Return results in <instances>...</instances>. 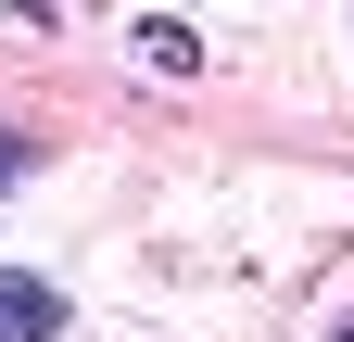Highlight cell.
<instances>
[{"instance_id": "277c9868", "label": "cell", "mask_w": 354, "mask_h": 342, "mask_svg": "<svg viewBox=\"0 0 354 342\" xmlns=\"http://www.w3.org/2000/svg\"><path fill=\"white\" fill-rule=\"evenodd\" d=\"M342 342H354V330H342Z\"/></svg>"}, {"instance_id": "3957f363", "label": "cell", "mask_w": 354, "mask_h": 342, "mask_svg": "<svg viewBox=\"0 0 354 342\" xmlns=\"http://www.w3.org/2000/svg\"><path fill=\"white\" fill-rule=\"evenodd\" d=\"M13 165H26V140H13V127H0V190H13Z\"/></svg>"}, {"instance_id": "6da1fadb", "label": "cell", "mask_w": 354, "mask_h": 342, "mask_svg": "<svg viewBox=\"0 0 354 342\" xmlns=\"http://www.w3.org/2000/svg\"><path fill=\"white\" fill-rule=\"evenodd\" d=\"M51 330H64V291L26 279V267H0V342H51Z\"/></svg>"}, {"instance_id": "7a4b0ae2", "label": "cell", "mask_w": 354, "mask_h": 342, "mask_svg": "<svg viewBox=\"0 0 354 342\" xmlns=\"http://www.w3.org/2000/svg\"><path fill=\"white\" fill-rule=\"evenodd\" d=\"M140 64H152V76H203V38H190V26H140Z\"/></svg>"}]
</instances>
